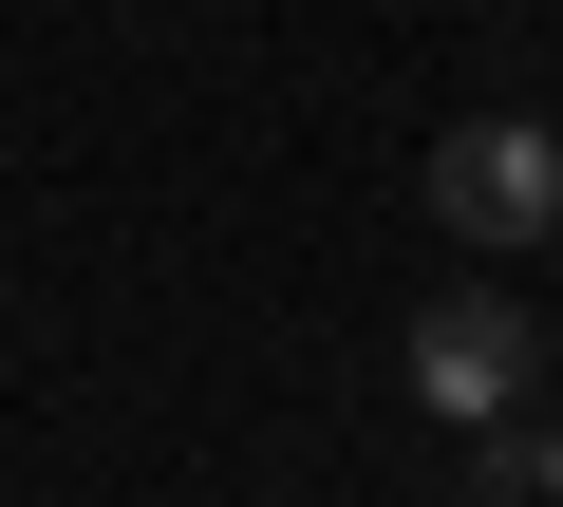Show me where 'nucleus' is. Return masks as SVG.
Returning <instances> with one entry per match:
<instances>
[{"label":"nucleus","instance_id":"1","mask_svg":"<svg viewBox=\"0 0 563 507\" xmlns=\"http://www.w3.org/2000/svg\"><path fill=\"white\" fill-rule=\"evenodd\" d=\"M413 188H432V225H451V244H488V264H507V244H544V225H563V132H544V113H470V132H432V169H413Z\"/></svg>","mask_w":563,"mask_h":507},{"label":"nucleus","instance_id":"4","mask_svg":"<svg viewBox=\"0 0 563 507\" xmlns=\"http://www.w3.org/2000/svg\"><path fill=\"white\" fill-rule=\"evenodd\" d=\"M544 244H563V225H544Z\"/></svg>","mask_w":563,"mask_h":507},{"label":"nucleus","instance_id":"2","mask_svg":"<svg viewBox=\"0 0 563 507\" xmlns=\"http://www.w3.org/2000/svg\"><path fill=\"white\" fill-rule=\"evenodd\" d=\"M526 376H544V320H526V301H488V283L413 301V414L488 432V414H526Z\"/></svg>","mask_w":563,"mask_h":507},{"label":"nucleus","instance_id":"3","mask_svg":"<svg viewBox=\"0 0 563 507\" xmlns=\"http://www.w3.org/2000/svg\"><path fill=\"white\" fill-rule=\"evenodd\" d=\"M488 488L507 507H563V414H488Z\"/></svg>","mask_w":563,"mask_h":507}]
</instances>
